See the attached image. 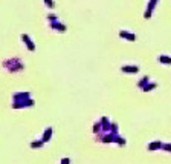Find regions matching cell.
<instances>
[{"label":"cell","mask_w":171,"mask_h":164,"mask_svg":"<svg viewBox=\"0 0 171 164\" xmlns=\"http://www.w3.org/2000/svg\"><path fill=\"white\" fill-rule=\"evenodd\" d=\"M159 2V0H150V3H148V8L145 9V14H144V17L145 19H150L151 17V13H153V9L156 8V3Z\"/></svg>","instance_id":"obj_1"},{"label":"cell","mask_w":171,"mask_h":164,"mask_svg":"<svg viewBox=\"0 0 171 164\" xmlns=\"http://www.w3.org/2000/svg\"><path fill=\"white\" fill-rule=\"evenodd\" d=\"M51 28H52V29H55V31H61V32H64V31H66V26H64L63 23H58L57 20L51 22Z\"/></svg>","instance_id":"obj_2"},{"label":"cell","mask_w":171,"mask_h":164,"mask_svg":"<svg viewBox=\"0 0 171 164\" xmlns=\"http://www.w3.org/2000/svg\"><path fill=\"white\" fill-rule=\"evenodd\" d=\"M119 35H121L122 39L128 40V42H134V40H136V35H134V34H130V32H127V31H119Z\"/></svg>","instance_id":"obj_3"},{"label":"cell","mask_w":171,"mask_h":164,"mask_svg":"<svg viewBox=\"0 0 171 164\" xmlns=\"http://www.w3.org/2000/svg\"><path fill=\"white\" fill-rule=\"evenodd\" d=\"M22 39H23V42L28 45V48H29L31 51H34V49H35V45L32 43V40H31V37H29V35H25V34H23V35H22Z\"/></svg>","instance_id":"obj_4"},{"label":"cell","mask_w":171,"mask_h":164,"mask_svg":"<svg viewBox=\"0 0 171 164\" xmlns=\"http://www.w3.org/2000/svg\"><path fill=\"white\" fill-rule=\"evenodd\" d=\"M121 71H122V72H130V74H136V72L139 71V68H137V66H134V65H133V66H122V68H121Z\"/></svg>","instance_id":"obj_5"},{"label":"cell","mask_w":171,"mask_h":164,"mask_svg":"<svg viewBox=\"0 0 171 164\" xmlns=\"http://www.w3.org/2000/svg\"><path fill=\"white\" fill-rule=\"evenodd\" d=\"M160 63H163V65H171V57H166V55H159V58H157Z\"/></svg>","instance_id":"obj_6"},{"label":"cell","mask_w":171,"mask_h":164,"mask_svg":"<svg viewBox=\"0 0 171 164\" xmlns=\"http://www.w3.org/2000/svg\"><path fill=\"white\" fill-rule=\"evenodd\" d=\"M156 86H157L156 83H147V84H145V86L142 88V91H145V92H148V91H153V89H154Z\"/></svg>","instance_id":"obj_7"},{"label":"cell","mask_w":171,"mask_h":164,"mask_svg":"<svg viewBox=\"0 0 171 164\" xmlns=\"http://www.w3.org/2000/svg\"><path fill=\"white\" fill-rule=\"evenodd\" d=\"M148 81H150V78H148V77H145V78H142V80L139 81V88H144V86H145V84H147Z\"/></svg>","instance_id":"obj_8"},{"label":"cell","mask_w":171,"mask_h":164,"mask_svg":"<svg viewBox=\"0 0 171 164\" xmlns=\"http://www.w3.org/2000/svg\"><path fill=\"white\" fill-rule=\"evenodd\" d=\"M45 2H46V5L49 8H54V2H52V0H45Z\"/></svg>","instance_id":"obj_9"}]
</instances>
